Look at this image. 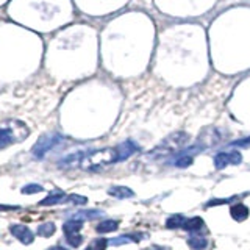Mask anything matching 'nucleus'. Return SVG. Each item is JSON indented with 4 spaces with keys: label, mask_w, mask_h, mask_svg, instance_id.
<instances>
[{
    "label": "nucleus",
    "mask_w": 250,
    "mask_h": 250,
    "mask_svg": "<svg viewBox=\"0 0 250 250\" xmlns=\"http://www.w3.org/2000/svg\"><path fill=\"white\" fill-rule=\"evenodd\" d=\"M30 130L28 127L20 122V120H6V122L0 127V149H5L14 142L24 141Z\"/></svg>",
    "instance_id": "obj_1"
},
{
    "label": "nucleus",
    "mask_w": 250,
    "mask_h": 250,
    "mask_svg": "<svg viewBox=\"0 0 250 250\" xmlns=\"http://www.w3.org/2000/svg\"><path fill=\"white\" fill-rule=\"evenodd\" d=\"M117 161V150L116 147H108L102 150H96V152L84 155V158L82 160L80 166L83 169H97L108 166L111 163Z\"/></svg>",
    "instance_id": "obj_2"
},
{
    "label": "nucleus",
    "mask_w": 250,
    "mask_h": 250,
    "mask_svg": "<svg viewBox=\"0 0 250 250\" xmlns=\"http://www.w3.org/2000/svg\"><path fill=\"white\" fill-rule=\"evenodd\" d=\"M63 141H64V138L61 136L60 133H49V134H44L42 138H39V141L32 149L33 158L42 160L50 152V150H53L56 146L63 144Z\"/></svg>",
    "instance_id": "obj_3"
},
{
    "label": "nucleus",
    "mask_w": 250,
    "mask_h": 250,
    "mask_svg": "<svg viewBox=\"0 0 250 250\" xmlns=\"http://www.w3.org/2000/svg\"><path fill=\"white\" fill-rule=\"evenodd\" d=\"M186 139H188V134H184V133H174L172 136H169L158 149L153 150L152 156H160V155H169V153H172L175 149H180L184 144V141H186Z\"/></svg>",
    "instance_id": "obj_4"
},
{
    "label": "nucleus",
    "mask_w": 250,
    "mask_h": 250,
    "mask_svg": "<svg viewBox=\"0 0 250 250\" xmlns=\"http://www.w3.org/2000/svg\"><path fill=\"white\" fill-rule=\"evenodd\" d=\"M242 163V155L236 150H232V152H219L214 156V167L217 170L224 169L227 166H236V164Z\"/></svg>",
    "instance_id": "obj_5"
},
{
    "label": "nucleus",
    "mask_w": 250,
    "mask_h": 250,
    "mask_svg": "<svg viewBox=\"0 0 250 250\" xmlns=\"http://www.w3.org/2000/svg\"><path fill=\"white\" fill-rule=\"evenodd\" d=\"M10 232L14 238H17L22 244H32L33 239H34V234L30 228H27L25 225H11L10 227Z\"/></svg>",
    "instance_id": "obj_6"
},
{
    "label": "nucleus",
    "mask_w": 250,
    "mask_h": 250,
    "mask_svg": "<svg viewBox=\"0 0 250 250\" xmlns=\"http://www.w3.org/2000/svg\"><path fill=\"white\" fill-rule=\"evenodd\" d=\"M116 150H117V161H124L128 156H132L134 152H138V146L134 144L133 141H125V142H120L116 147Z\"/></svg>",
    "instance_id": "obj_7"
},
{
    "label": "nucleus",
    "mask_w": 250,
    "mask_h": 250,
    "mask_svg": "<svg viewBox=\"0 0 250 250\" xmlns=\"http://www.w3.org/2000/svg\"><path fill=\"white\" fill-rule=\"evenodd\" d=\"M66 199H67V196L64 194L63 191L55 189V191L50 192L44 200H41L39 205L41 206H52V205H58V203H66Z\"/></svg>",
    "instance_id": "obj_8"
},
{
    "label": "nucleus",
    "mask_w": 250,
    "mask_h": 250,
    "mask_svg": "<svg viewBox=\"0 0 250 250\" xmlns=\"http://www.w3.org/2000/svg\"><path fill=\"white\" fill-rule=\"evenodd\" d=\"M205 228V222L202 217H191V219H186V222L183 225V230L186 232H191V233H199L202 232Z\"/></svg>",
    "instance_id": "obj_9"
},
{
    "label": "nucleus",
    "mask_w": 250,
    "mask_h": 250,
    "mask_svg": "<svg viewBox=\"0 0 250 250\" xmlns=\"http://www.w3.org/2000/svg\"><path fill=\"white\" fill-rule=\"evenodd\" d=\"M230 214H232V217L234 220H238V222H241V220H246L249 217V208L244 205V203H238V205H233L232 206V210H230Z\"/></svg>",
    "instance_id": "obj_10"
},
{
    "label": "nucleus",
    "mask_w": 250,
    "mask_h": 250,
    "mask_svg": "<svg viewBox=\"0 0 250 250\" xmlns=\"http://www.w3.org/2000/svg\"><path fill=\"white\" fill-rule=\"evenodd\" d=\"M83 158H84V155H82V153L67 155L66 158H63L60 161V167H75V166H80Z\"/></svg>",
    "instance_id": "obj_11"
},
{
    "label": "nucleus",
    "mask_w": 250,
    "mask_h": 250,
    "mask_svg": "<svg viewBox=\"0 0 250 250\" xmlns=\"http://www.w3.org/2000/svg\"><path fill=\"white\" fill-rule=\"evenodd\" d=\"M108 194L116 199H130L134 196V192L130 188H125V186H113L108 189Z\"/></svg>",
    "instance_id": "obj_12"
},
{
    "label": "nucleus",
    "mask_w": 250,
    "mask_h": 250,
    "mask_svg": "<svg viewBox=\"0 0 250 250\" xmlns=\"http://www.w3.org/2000/svg\"><path fill=\"white\" fill-rule=\"evenodd\" d=\"M99 216H103V211L100 210H84V211H78L75 214H72V217L70 219H77V220H83L84 219H96Z\"/></svg>",
    "instance_id": "obj_13"
},
{
    "label": "nucleus",
    "mask_w": 250,
    "mask_h": 250,
    "mask_svg": "<svg viewBox=\"0 0 250 250\" xmlns=\"http://www.w3.org/2000/svg\"><path fill=\"white\" fill-rule=\"evenodd\" d=\"M83 222L82 220H77V219H69L66 224L63 225V230L66 234H77L78 232L82 230Z\"/></svg>",
    "instance_id": "obj_14"
},
{
    "label": "nucleus",
    "mask_w": 250,
    "mask_h": 250,
    "mask_svg": "<svg viewBox=\"0 0 250 250\" xmlns=\"http://www.w3.org/2000/svg\"><path fill=\"white\" fill-rule=\"evenodd\" d=\"M119 227V222L117 220H113V219H108V220H103V222H100L97 225V233H111L114 230H117Z\"/></svg>",
    "instance_id": "obj_15"
},
{
    "label": "nucleus",
    "mask_w": 250,
    "mask_h": 250,
    "mask_svg": "<svg viewBox=\"0 0 250 250\" xmlns=\"http://www.w3.org/2000/svg\"><path fill=\"white\" fill-rule=\"evenodd\" d=\"M184 222H186V217L182 216V214H174L166 220V227L170 230H175V228H183Z\"/></svg>",
    "instance_id": "obj_16"
},
{
    "label": "nucleus",
    "mask_w": 250,
    "mask_h": 250,
    "mask_svg": "<svg viewBox=\"0 0 250 250\" xmlns=\"http://www.w3.org/2000/svg\"><path fill=\"white\" fill-rule=\"evenodd\" d=\"M55 224L53 222H46V224H42L38 227V234L42 238H50L52 234L55 233Z\"/></svg>",
    "instance_id": "obj_17"
},
{
    "label": "nucleus",
    "mask_w": 250,
    "mask_h": 250,
    "mask_svg": "<svg viewBox=\"0 0 250 250\" xmlns=\"http://www.w3.org/2000/svg\"><path fill=\"white\" fill-rule=\"evenodd\" d=\"M188 246L192 250H203V249H206V246H208V242H206V239L200 238V236H191L188 239Z\"/></svg>",
    "instance_id": "obj_18"
},
{
    "label": "nucleus",
    "mask_w": 250,
    "mask_h": 250,
    "mask_svg": "<svg viewBox=\"0 0 250 250\" xmlns=\"http://www.w3.org/2000/svg\"><path fill=\"white\" fill-rule=\"evenodd\" d=\"M191 164H192V156L188 155V153H182V155L175 160V166H177V167H182V169L189 167Z\"/></svg>",
    "instance_id": "obj_19"
},
{
    "label": "nucleus",
    "mask_w": 250,
    "mask_h": 250,
    "mask_svg": "<svg viewBox=\"0 0 250 250\" xmlns=\"http://www.w3.org/2000/svg\"><path fill=\"white\" fill-rule=\"evenodd\" d=\"M110 244V241L108 239H105V238H100V239H94L91 242V246L88 247L89 250H105L106 246Z\"/></svg>",
    "instance_id": "obj_20"
},
{
    "label": "nucleus",
    "mask_w": 250,
    "mask_h": 250,
    "mask_svg": "<svg viewBox=\"0 0 250 250\" xmlns=\"http://www.w3.org/2000/svg\"><path fill=\"white\" fill-rule=\"evenodd\" d=\"M86 202H88L86 197L78 196V194H70V196H67V199H66V203H72V205H84Z\"/></svg>",
    "instance_id": "obj_21"
},
{
    "label": "nucleus",
    "mask_w": 250,
    "mask_h": 250,
    "mask_svg": "<svg viewBox=\"0 0 250 250\" xmlns=\"http://www.w3.org/2000/svg\"><path fill=\"white\" fill-rule=\"evenodd\" d=\"M127 242H134V238L133 236H128V234H124V236L110 239V244L111 246H122V244H127Z\"/></svg>",
    "instance_id": "obj_22"
},
{
    "label": "nucleus",
    "mask_w": 250,
    "mask_h": 250,
    "mask_svg": "<svg viewBox=\"0 0 250 250\" xmlns=\"http://www.w3.org/2000/svg\"><path fill=\"white\" fill-rule=\"evenodd\" d=\"M66 239L69 242V246H72V247H78V246H82V242H83V238L80 236V234H66Z\"/></svg>",
    "instance_id": "obj_23"
},
{
    "label": "nucleus",
    "mask_w": 250,
    "mask_h": 250,
    "mask_svg": "<svg viewBox=\"0 0 250 250\" xmlns=\"http://www.w3.org/2000/svg\"><path fill=\"white\" fill-rule=\"evenodd\" d=\"M41 191H44L41 184H27L22 188V194H38Z\"/></svg>",
    "instance_id": "obj_24"
},
{
    "label": "nucleus",
    "mask_w": 250,
    "mask_h": 250,
    "mask_svg": "<svg viewBox=\"0 0 250 250\" xmlns=\"http://www.w3.org/2000/svg\"><path fill=\"white\" fill-rule=\"evenodd\" d=\"M232 200H234V197H232V199H214V200H210V202L206 203V208H210V206H216V205H225V203H230Z\"/></svg>",
    "instance_id": "obj_25"
},
{
    "label": "nucleus",
    "mask_w": 250,
    "mask_h": 250,
    "mask_svg": "<svg viewBox=\"0 0 250 250\" xmlns=\"http://www.w3.org/2000/svg\"><path fill=\"white\" fill-rule=\"evenodd\" d=\"M232 146H236V147H250V138L247 139H239V141H234L232 142Z\"/></svg>",
    "instance_id": "obj_26"
},
{
    "label": "nucleus",
    "mask_w": 250,
    "mask_h": 250,
    "mask_svg": "<svg viewBox=\"0 0 250 250\" xmlns=\"http://www.w3.org/2000/svg\"><path fill=\"white\" fill-rule=\"evenodd\" d=\"M17 206H5V205H0V210H3V211H8V210H16Z\"/></svg>",
    "instance_id": "obj_27"
},
{
    "label": "nucleus",
    "mask_w": 250,
    "mask_h": 250,
    "mask_svg": "<svg viewBox=\"0 0 250 250\" xmlns=\"http://www.w3.org/2000/svg\"><path fill=\"white\" fill-rule=\"evenodd\" d=\"M47 250H67L66 247H61V246H55V247H50Z\"/></svg>",
    "instance_id": "obj_28"
},
{
    "label": "nucleus",
    "mask_w": 250,
    "mask_h": 250,
    "mask_svg": "<svg viewBox=\"0 0 250 250\" xmlns=\"http://www.w3.org/2000/svg\"><path fill=\"white\" fill-rule=\"evenodd\" d=\"M86 250H89V249H86Z\"/></svg>",
    "instance_id": "obj_29"
}]
</instances>
